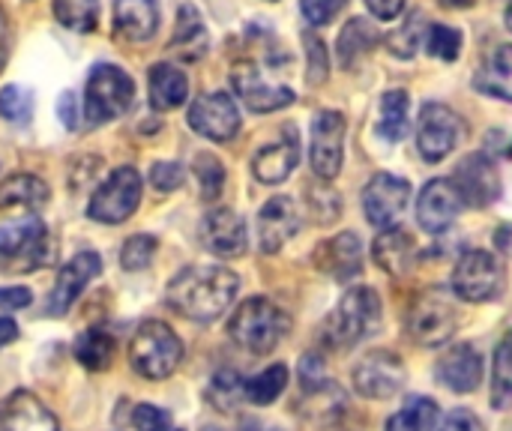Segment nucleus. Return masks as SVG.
<instances>
[{
    "instance_id": "f257e3e1",
    "label": "nucleus",
    "mask_w": 512,
    "mask_h": 431,
    "mask_svg": "<svg viewBox=\"0 0 512 431\" xmlns=\"http://www.w3.org/2000/svg\"><path fill=\"white\" fill-rule=\"evenodd\" d=\"M237 291H240L237 273H231L228 267H219V264H204V267L180 270L168 282L165 300L183 318L210 324L234 306Z\"/></svg>"
},
{
    "instance_id": "f03ea898",
    "label": "nucleus",
    "mask_w": 512,
    "mask_h": 431,
    "mask_svg": "<svg viewBox=\"0 0 512 431\" xmlns=\"http://www.w3.org/2000/svg\"><path fill=\"white\" fill-rule=\"evenodd\" d=\"M291 333V315L267 297H249L228 321V336L249 354H273Z\"/></svg>"
},
{
    "instance_id": "7ed1b4c3",
    "label": "nucleus",
    "mask_w": 512,
    "mask_h": 431,
    "mask_svg": "<svg viewBox=\"0 0 512 431\" xmlns=\"http://www.w3.org/2000/svg\"><path fill=\"white\" fill-rule=\"evenodd\" d=\"M384 324V309H381V297L378 291L357 285L348 288L345 297L339 300L336 312L327 321V342L339 351H351L360 342H366L369 336H375Z\"/></svg>"
},
{
    "instance_id": "20e7f679",
    "label": "nucleus",
    "mask_w": 512,
    "mask_h": 431,
    "mask_svg": "<svg viewBox=\"0 0 512 431\" xmlns=\"http://www.w3.org/2000/svg\"><path fill=\"white\" fill-rule=\"evenodd\" d=\"M54 258L51 234L39 216H21L0 225V270L33 273Z\"/></svg>"
},
{
    "instance_id": "39448f33",
    "label": "nucleus",
    "mask_w": 512,
    "mask_h": 431,
    "mask_svg": "<svg viewBox=\"0 0 512 431\" xmlns=\"http://www.w3.org/2000/svg\"><path fill=\"white\" fill-rule=\"evenodd\" d=\"M183 360L180 336L162 321H144L129 342V363L147 381H165Z\"/></svg>"
},
{
    "instance_id": "423d86ee",
    "label": "nucleus",
    "mask_w": 512,
    "mask_h": 431,
    "mask_svg": "<svg viewBox=\"0 0 512 431\" xmlns=\"http://www.w3.org/2000/svg\"><path fill=\"white\" fill-rule=\"evenodd\" d=\"M132 99H135V84L129 72H123L114 63L93 66L87 78V96H84V114L93 126L126 114Z\"/></svg>"
},
{
    "instance_id": "0eeeda50",
    "label": "nucleus",
    "mask_w": 512,
    "mask_h": 431,
    "mask_svg": "<svg viewBox=\"0 0 512 431\" xmlns=\"http://www.w3.org/2000/svg\"><path fill=\"white\" fill-rule=\"evenodd\" d=\"M507 288V273L504 264L486 252V249H471L459 258L453 270V294L465 303H492L504 294Z\"/></svg>"
},
{
    "instance_id": "6e6552de",
    "label": "nucleus",
    "mask_w": 512,
    "mask_h": 431,
    "mask_svg": "<svg viewBox=\"0 0 512 431\" xmlns=\"http://www.w3.org/2000/svg\"><path fill=\"white\" fill-rule=\"evenodd\" d=\"M141 189H144V183H141V174L135 168H129V165L114 168L108 174V180L93 192L87 216L93 222H102V225H120L138 210Z\"/></svg>"
},
{
    "instance_id": "1a4fd4ad",
    "label": "nucleus",
    "mask_w": 512,
    "mask_h": 431,
    "mask_svg": "<svg viewBox=\"0 0 512 431\" xmlns=\"http://www.w3.org/2000/svg\"><path fill=\"white\" fill-rule=\"evenodd\" d=\"M459 324L456 306L441 294V291H423L411 309H408V336L420 345V348H441L444 342L453 339Z\"/></svg>"
},
{
    "instance_id": "9d476101",
    "label": "nucleus",
    "mask_w": 512,
    "mask_h": 431,
    "mask_svg": "<svg viewBox=\"0 0 512 431\" xmlns=\"http://www.w3.org/2000/svg\"><path fill=\"white\" fill-rule=\"evenodd\" d=\"M465 135L462 117L441 102H426L420 111V126H417V150L426 162H441L447 159Z\"/></svg>"
},
{
    "instance_id": "9b49d317",
    "label": "nucleus",
    "mask_w": 512,
    "mask_h": 431,
    "mask_svg": "<svg viewBox=\"0 0 512 431\" xmlns=\"http://www.w3.org/2000/svg\"><path fill=\"white\" fill-rule=\"evenodd\" d=\"M351 381L363 399L384 402V399H393L408 384V372H405V363L393 351H372L354 366Z\"/></svg>"
},
{
    "instance_id": "f8f14e48",
    "label": "nucleus",
    "mask_w": 512,
    "mask_h": 431,
    "mask_svg": "<svg viewBox=\"0 0 512 431\" xmlns=\"http://www.w3.org/2000/svg\"><path fill=\"white\" fill-rule=\"evenodd\" d=\"M345 132L348 123L339 111H321L312 120V147H309V162L312 171L321 180H336L342 171L345 159Z\"/></svg>"
},
{
    "instance_id": "ddd939ff",
    "label": "nucleus",
    "mask_w": 512,
    "mask_h": 431,
    "mask_svg": "<svg viewBox=\"0 0 512 431\" xmlns=\"http://www.w3.org/2000/svg\"><path fill=\"white\" fill-rule=\"evenodd\" d=\"M411 201V183L396 174H375L363 189V210L369 225L393 228Z\"/></svg>"
},
{
    "instance_id": "4468645a",
    "label": "nucleus",
    "mask_w": 512,
    "mask_h": 431,
    "mask_svg": "<svg viewBox=\"0 0 512 431\" xmlns=\"http://www.w3.org/2000/svg\"><path fill=\"white\" fill-rule=\"evenodd\" d=\"M189 129L210 138V141H231L237 132H240V111H237V102L216 90V93H204L192 102L189 114Z\"/></svg>"
},
{
    "instance_id": "2eb2a0df",
    "label": "nucleus",
    "mask_w": 512,
    "mask_h": 431,
    "mask_svg": "<svg viewBox=\"0 0 512 431\" xmlns=\"http://www.w3.org/2000/svg\"><path fill=\"white\" fill-rule=\"evenodd\" d=\"M231 81L249 111L267 114V111H279L294 102V90L285 84L267 81L264 69L255 60H240L231 72Z\"/></svg>"
},
{
    "instance_id": "dca6fc26",
    "label": "nucleus",
    "mask_w": 512,
    "mask_h": 431,
    "mask_svg": "<svg viewBox=\"0 0 512 431\" xmlns=\"http://www.w3.org/2000/svg\"><path fill=\"white\" fill-rule=\"evenodd\" d=\"M456 189L465 198V207H492L501 198V174L495 159H489L486 153H471L468 159L459 162L456 174H453Z\"/></svg>"
},
{
    "instance_id": "f3484780",
    "label": "nucleus",
    "mask_w": 512,
    "mask_h": 431,
    "mask_svg": "<svg viewBox=\"0 0 512 431\" xmlns=\"http://www.w3.org/2000/svg\"><path fill=\"white\" fill-rule=\"evenodd\" d=\"M462 210H465V198L456 189L453 177L429 180L417 198V222L426 234H444L459 219Z\"/></svg>"
},
{
    "instance_id": "a211bd4d",
    "label": "nucleus",
    "mask_w": 512,
    "mask_h": 431,
    "mask_svg": "<svg viewBox=\"0 0 512 431\" xmlns=\"http://www.w3.org/2000/svg\"><path fill=\"white\" fill-rule=\"evenodd\" d=\"M102 273V258L96 252H78L69 264L60 267L57 282L45 300V312L60 318L72 309V303L81 297V291Z\"/></svg>"
},
{
    "instance_id": "6ab92c4d",
    "label": "nucleus",
    "mask_w": 512,
    "mask_h": 431,
    "mask_svg": "<svg viewBox=\"0 0 512 431\" xmlns=\"http://www.w3.org/2000/svg\"><path fill=\"white\" fill-rule=\"evenodd\" d=\"M198 240H201V246L207 252H213L219 258H240L246 252V246H249L243 216H237L228 207H216L201 219Z\"/></svg>"
},
{
    "instance_id": "aec40b11",
    "label": "nucleus",
    "mask_w": 512,
    "mask_h": 431,
    "mask_svg": "<svg viewBox=\"0 0 512 431\" xmlns=\"http://www.w3.org/2000/svg\"><path fill=\"white\" fill-rule=\"evenodd\" d=\"M435 381L450 393L468 396L483 384V357L474 345H453L435 363Z\"/></svg>"
},
{
    "instance_id": "412c9836",
    "label": "nucleus",
    "mask_w": 512,
    "mask_h": 431,
    "mask_svg": "<svg viewBox=\"0 0 512 431\" xmlns=\"http://www.w3.org/2000/svg\"><path fill=\"white\" fill-rule=\"evenodd\" d=\"M300 231L297 204L288 195L270 198L258 213V246L264 255H276Z\"/></svg>"
},
{
    "instance_id": "4be33fe9",
    "label": "nucleus",
    "mask_w": 512,
    "mask_h": 431,
    "mask_svg": "<svg viewBox=\"0 0 512 431\" xmlns=\"http://www.w3.org/2000/svg\"><path fill=\"white\" fill-rule=\"evenodd\" d=\"M300 162V138H297V129L288 126L282 132L279 141L261 147L252 159V174L258 183H267V186H276V183H285L294 168Z\"/></svg>"
},
{
    "instance_id": "5701e85b",
    "label": "nucleus",
    "mask_w": 512,
    "mask_h": 431,
    "mask_svg": "<svg viewBox=\"0 0 512 431\" xmlns=\"http://www.w3.org/2000/svg\"><path fill=\"white\" fill-rule=\"evenodd\" d=\"M0 431H60V426L42 399L18 390L0 405Z\"/></svg>"
},
{
    "instance_id": "b1692460",
    "label": "nucleus",
    "mask_w": 512,
    "mask_h": 431,
    "mask_svg": "<svg viewBox=\"0 0 512 431\" xmlns=\"http://www.w3.org/2000/svg\"><path fill=\"white\" fill-rule=\"evenodd\" d=\"M315 261H318V267H321L324 273H330L333 279L351 282V279H357L360 270H363V243H360L357 234L345 231V234H339V237L321 243L318 252H315Z\"/></svg>"
},
{
    "instance_id": "393cba45",
    "label": "nucleus",
    "mask_w": 512,
    "mask_h": 431,
    "mask_svg": "<svg viewBox=\"0 0 512 431\" xmlns=\"http://www.w3.org/2000/svg\"><path fill=\"white\" fill-rule=\"evenodd\" d=\"M372 258H375V264L384 273H390V276H408L414 270V264H417V243L399 225L381 228V234L372 243Z\"/></svg>"
},
{
    "instance_id": "a878e982",
    "label": "nucleus",
    "mask_w": 512,
    "mask_h": 431,
    "mask_svg": "<svg viewBox=\"0 0 512 431\" xmlns=\"http://www.w3.org/2000/svg\"><path fill=\"white\" fill-rule=\"evenodd\" d=\"M114 24L123 39L147 42L159 30V0H117Z\"/></svg>"
},
{
    "instance_id": "bb28decb",
    "label": "nucleus",
    "mask_w": 512,
    "mask_h": 431,
    "mask_svg": "<svg viewBox=\"0 0 512 431\" xmlns=\"http://www.w3.org/2000/svg\"><path fill=\"white\" fill-rule=\"evenodd\" d=\"M51 192L33 174H12L0 183V210H27L36 213L48 204Z\"/></svg>"
},
{
    "instance_id": "cd10ccee",
    "label": "nucleus",
    "mask_w": 512,
    "mask_h": 431,
    "mask_svg": "<svg viewBox=\"0 0 512 431\" xmlns=\"http://www.w3.org/2000/svg\"><path fill=\"white\" fill-rule=\"evenodd\" d=\"M189 96V78L171 63H156L150 69V105L156 111H174Z\"/></svg>"
},
{
    "instance_id": "c85d7f7f",
    "label": "nucleus",
    "mask_w": 512,
    "mask_h": 431,
    "mask_svg": "<svg viewBox=\"0 0 512 431\" xmlns=\"http://www.w3.org/2000/svg\"><path fill=\"white\" fill-rule=\"evenodd\" d=\"M474 87L486 96L512 102V45H498L480 66Z\"/></svg>"
},
{
    "instance_id": "c756f323",
    "label": "nucleus",
    "mask_w": 512,
    "mask_h": 431,
    "mask_svg": "<svg viewBox=\"0 0 512 431\" xmlns=\"http://www.w3.org/2000/svg\"><path fill=\"white\" fill-rule=\"evenodd\" d=\"M171 51L177 57H183V60H198L207 51V30H204L201 12L192 3L180 6L177 27H174V36H171Z\"/></svg>"
},
{
    "instance_id": "7c9ffc66",
    "label": "nucleus",
    "mask_w": 512,
    "mask_h": 431,
    "mask_svg": "<svg viewBox=\"0 0 512 431\" xmlns=\"http://www.w3.org/2000/svg\"><path fill=\"white\" fill-rule=\"evenodd\" d=\"M411 126V99L405 90H387L381 96V114H378V138L387 144H399L408 135Z\"/></svg>"
},
{
    "instance_id": "2f4dec72",
    "label": "nucleus",
    "mask_w": 512,
    "mask_h": 431,
    "mask_svg": "<svg viewBox=\"0 0 512 431\" xmlns=\"http://www.w3.org/2000/svg\"><path fill=\"white\" fill-rule=\"evenodd\" d=\"M378 39H381V33L366 18H351L345 24V30L339 33V48H336L339 51V63L345 69L357 66L378 45Z\"/></svg>"
},
{
    "instance_id": "473e14b6",
    "label": "nucleus",
    "mask_w": 512,
    "mask_h": 431,
    "mask_svg": "<svg viewBox=\"0 0 512 431\" xmlns=\"http://www.w3.org/2000/svg\"><path fill=\"white\" fill-rule=\"evenodd\" d=\"M75 360L84 366V369H90V372H105L108 366H111V360H114V354H117V342H114V336L108 333V330H99V327H93V330H84L78 339H75Z\"/></svg>"
},
{
    "instance_id": "72a5a7b5",
    "label": "nucleus",
    "mask_w": 512,
    "mask_h": 431,
    "mask_svg": "<svg viewBox=\"0 0 512 431\" xmlns=\"http://www.w3.org/2000/svg\"><path fill=\"white\" fill-rule=\"evenodd\" d=\"M441 420L438 402L429 396H411L405 405L387 420V431H435Z\"/></svg>"
},
{
    "instance_id": "f704fd0d",
    "label": "nucleus",
    "mask_w": 512,
    "mask_h": 431,
    "mask_svg": "<svg viewBox=\"0 0 512 431\" xmlns=\"http://www.w3.org/2000/svg\"><path fill=\"white\" fill-rule=\"evenodd\" d=\"M489 402L495 411H510L512 408V333H507L495 348Z\"/></svg>"
},
{
    "instance_id": "c9c22d12",
    "label": "nucleus",
    "mask_w": 512,
    "mask_h": 431,
    "mask_svg": "<svg viewBox=\"0 0 512 431\" xmlns=\"http://www.w3.org/2000/svg\"><path fill=\"white\" fill-rule=\"evenodd\" d=\"M285 387H288V366L276 363V366H270V369H264L255 378L246 381V399L252 405L267 408V405H273L285 393Z\"/></svg>"
},
{
    "instance_id": "e433bc0d",
    "label": "nucleus",
    "mask_w": 512,
    "mask_h": 431,
    "mask_svg": "<svg viewBox=\"0 0 512 431\" xmlns=\"http://www.w3.org/2000/svg\"><path fill=\"white\" fill-rule=\"evenodd\" d=\"M426 30H429V24H426V15L423 12H411L402 24H396V30L387 36V45H390V51L396 54V57H414L417 54V48L426 42Z\"/></svg>"
},
{
    "instance_id": "4c0bfd02",
    "label": "nucleus",
    "mask_w": 512,
    "mask_h": 431,
    "mask_svg": "<svg viewBox=\"0 0 512 431\" xmlns=\"http://www.w3.org/2000/svg\"><path fill=\"white\" fill-rule=\"evenodd\" d=\"M54 15L63 27L90 33L99 21V0H54Z\"/></svg>"
},
{
    "instance_id": "58836bf2",
    "label": "nucleus",
    "mask_w": 512,
    "mask_h": 431,
    "mask_svg": "<svg viewBox=\"0 0 512 431\" xmlns=\"http://www.w3.org/2000/svg\"><path fill=\"white\" fill-rule=\"evenodd\" d=\"M207 396H210V402H213L219 411H234V408L246 399V381H243L237 372L222 369L219 375H213Z\"/></svg>"
},
{
    "instance_id": "ea45409f",
    "label": "nucleus",
    "mask_w": 512,
    "mask_h": 431,
    "mask_svg": "<svg viewBox=\"0 0 512 431\" xmlns=\"http://www.w3.org/2000/svg\"><path fill=\"white\" fill-rule=\"evenodd\" d=\"M192 171L201 183V198L204 201H216L225 189V168L213 153H198L192 162Z\"/></svg>"
},
{
    "instance_id": "a19ab883",
    "label": "nucleus",
    "mask_w": 512,
    "mask_h": 431,
    "mask_svg": "<svg viewBox=\"0 0 512 431\" xmlns=\"http://www.w3.org/2000/svg\"><path fill=\"white\" fill-rule=\"evenodd\" d=\"M423 45L429 48L432 57L450 63V60H456L459 51H462V30H456V27H450V24H435V27L426 30V42H423Z\"/></svg>"
},
{
    "instance_id": "79ce46f5",
    "label": "nucleus",
    "mask_w": 512,
    "mask_h": 431,
    "mask_svg": "<svg viewBox=\"0 0 512 431\" xmlns=\"http://www.w3.org/2000/svg\"><path fill=\"white\" fill-rule=\"evenodd\" d=\"M153 258H156V237H150V234H132L120 249V267L129 273L150 267Z\"/></svg>"
},
{
    "instance_id": "37998d69",
    "label": "nucleus",
    "mask_w": 512,
    "mask_h": 431,
    "mask_svg": "<svg viewBox=\"0 0 512 431\" xmlns=\"http://www.w3.org/2000/svg\"><path fill=\"white\" fill-rule=\"evenodd\" d=\"M33 114V102H30V93H24L21 87L9 84L0 90V117L9 120V123H27Z\"/></svg>"
},
{
    "instance_id": "c03bdc74",
    "label": "nucleus",
    "mask_w": 512,
    "mask_h": 431,
    "mask_svg": "<svg viewBox=\"0 0 512 431\" xmlns=\"http://www.w3.org/2000/svg\"><path fill=\"white\" fill-rule=\"evenodd\" d=\"M306 198H309V210H312V216H315L318 225H330V222L339 219L342 201H339V195H336L333 189H327V186H312Z\"/></svg>"
},
{
    "instance_id": "a18cd8bd",
    "label": "nucleus",
    "mask_w": 512,
    "mask_h": 431,
    "mask_svg": "<svg viewBox=\"0 0 512 431\" xmlns=\"http://www.w3.org/2000/svg\"><path fill=\"white\" fill-rule=\"evenodd\" d=\"M303 42H306V60H309V84H324L327 81V45H324V39L321 36H315L312 30H306L303 33Z\"/></svg>"
},
{
    "instance_id": "49530a36",
    "label": "nucleus",
    "mask_w": 512,
    "mask_h": 431,
    "mask_svg": "<svg viewBox=\"0 0 512 431\" xmlns=\"http://www.w3.org/2000/svg\"><path fill=\"white\" fill-rule=\"evenodd\" d=\"M150 183L156 192H177L186 183V171L180 162H156L150 168Z\"/></svg>"
},
{
    "instance_id": "de8ad7c7",
    "label": "nucleus",
    "mask_w": 512,
    "mask_h": 431,
    "mask_svg": "<svg viewBox=\"0 0 512 431\" xmlns=\"http://www.w3.org/2000/svg\"><path fill=\"white\" fill-rule=\"evenodd\" d=\"M345 3L348 0H300V9L312 27H324L345 9Z\"/></svg>"
},
{
    "instance_id": "09e8293b",
    "label": "nucleus",
    "mask_w": 512,
    "mask_h": 431,
    "mask_svg": "<svg viewBox=\"0 0 512 431\" xmlns=\"http://www.w3.org/2000/svg\"><path fill=\"white\" fill-rule=\"evenodd\" d=\"M171 414L156 408V405H138L132 411V426L135 431H171Z\"/></svg>"
},
{
    "instance_id": "8fccbe9b",
    "label": "nucleus",
    "mask_w": 512,
    "mask_h": 431,
    "mask_svg": "<svg viewBox=\"0 0 512 431\" xmlns=\"http://www.w3.org/2000/svg\"><path fill=\"white\" fill-rule=\"evenodd\" d=\"M300 384H303V393L318 390L321 384H327V378H324V360L318 354H306L303 357V363H300Z\"/></svg>"
},
{
    "instance_id": "3c124183",
    "label": "nucleus",
    "mask_w": 512,
    "mask_h": 431,
    "mask_svg": "<svg viewBox=\"0 0 512 431\" xmlns=\"http://www.w3.org/2000/svg\"><path fill=\"white\" fill-rule=\"evenodd\" d=\"M438 431H486V426L480 423V417L468 408H456L444 417V426Z\"/></svg>"
},
{
    "instance_id": "603ef678",
    "label": "nucleus",
    "mask_w": 512,
    "mask_h": 431,
    "mask_svg": "<svg viewBox=\"0 0 512 431\" xmlns=\"http://www.w3.org/2000/svg\"><path fill=\"white\" fill-rule=\"evenodd\" d=\"M30 303H33L30 288H21V285L0 288V312H18V309H27Z\"/></svg>"
},
{
    "instance_id": "864d4df0",
    "label": "nucleus",
    "mask_w": 512,
    "mask_h": 431,
    "mask_svg": "<svg viewBox=\"0 0 512 431\" xmlns=\"http://www.w3.org/2000/svg\"><path fill=\"white\" fill-rule=\"evenodd\" d=\"M366 6H369V12H372L375 18H381V21H393V18H399V15H402L405 0H366Z\"/></svg>"
},
{
    "instance_id": "5fc2aeb1",
    "label": "nucleus",
    "mask_w": 512,
    "mask_h": 431,
    "mask_svg": "<svg viewBox=\"0 0 512 431\" xmlns=\"http://www.w3.org/2000/svg\"><path fill=\"white\" fill-rule=\"evenodd\" d=\"M57 114H60V120H63V126L66 129H78V105H75V93H60V99H57Z\"/></svg>"
},
{
    "instance_id": "6e6d98bb",
    "label": "nucleus",
    "mask_w": 512,
    "mask_h": 431,
    "mask_svg": "<svg viewBox=\"0 0 512 431\" xmlns=\"http://www.w3.org/2000/svg\"><path fill=\"white\" fill-rule=\"evenodd\" d=\"M6 54H9V18H6V9L0 6V69L6 63Z\"/></svg>"
},
{
    "instance_id": "4d7b16f0",
    "label": "nucleus",
    "mask_w": 512,
    "mask_h": 431,
    "mask_svg": "<svg viewBox=\"0 0 512 431\" xmlns=\"http://www.w3.org/2000/svg\"><path fill=\"white\" fill-rule=\"evenodd\" d=\"M18 339V324L12 318H0V348L12 345Z\"/></svg>"
},
{
    "instance_id": "13d9d810",
    "label": "nucleus",
    "mask_w": 512,
    "mask_h": 431,
    "mask_svg": "<svg viewBox=\"0 0 512 431\" xmlns=\"http://www.w3.org/2000/svg\"><path fill=\"white\" fill-rule=\"evenodd\" d=\"M504 18H507V27L512 30V0H507V12H504Z\"/></svg>"
},
{
    "instance_id": "bf43d9fd",
    "label": "nucleus",
    "mask_w": 512,
    "mask_h": 431,
    "mask_svg": "<svg viewBox=\"0 0 512 431\" xmlns=\"http://www.w3.org/2000/svg\"><path fill=\"white\" fill-rule=\"evenodd\" d=\"M510 159H512V144H510Z\"/></svg>"
}]
</instances>
